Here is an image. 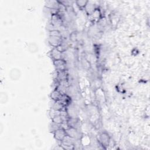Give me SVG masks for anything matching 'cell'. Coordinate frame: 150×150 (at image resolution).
<instances>
[{"label":"cell","instance_id":"3","mask_svg":"<svg viewBox=\"0 0 150 150\" xmlns=\"http://www.w3.org/2000/svg\"><path fill=\"white\" fill-rule=\"evenodd\" d=\"M50 21H51L50 23L52 24V25L53 26H55V27L60 26L62 24V17L57 13L52 14Z\"/></svg>","mask_w":150,"mask_h":150},{"label":"cell","instance_id":"14","mask_svg":"<svg viewBox=\"0 0 150 150\" xmlns=\"http://www.w3.org/2000/svg\"><path fill=\"white\" fill-rule=\"evenodd\" d=\"M62 126H61V124H56L54 122H52V123L50 124V128H51V129H50V131L51 132H54L56 130H57V129L61 128Z\"/></svg>","mask_w":150,"mask_h":150},{"label":"cell","instance_id":"6","mask_svg":"<svg viewBox=\"0 0 150 150\" xmlns=\"http://www.w3.org/2000/svg\"><path fill=\"white\" fill-rule=\"evenodd\" d=\"M53 64L57 71H62L66 70V62L63 59H59L53 61Z\"/></svg>","mask_w":150,"mask_h":150},{"label":"cell","instance_id":"11","mask_svg":"<svg viewBox=\"0 0 150 150\" xmlns=\"http://www.w3.org/2000/svg\"><path fill=\"white\" fill-rule=\"evenodd\" d=\"M52 108L57 111H62L65 109V107L62 104V103L60 101H54V103L52 106Z\"/></svg>","mask_w":150,"mask_h":150},{"label":"cell","instance_id":"4","mask_svg":"<svg viewBox=\"0 0 150 150\" xmlns=\"http://www.w3.org/2000/svg\"><path fill=\"white\" fill-rule=\"evenodd\" d=\"M53 135L54 138L59 141H62L64 137L66 136V129L62 127L57 129V130H56L54 132H53Z\"/></svg>","mask_w":150,"mask_h":150},{"label":"cell","instance_id":"2","mask_svg":"<svg viewBox=\"0 0 150 150\" xmlns=\"http://www.w3.org/2000/svg\"><path fill=\"white\" fill-rule=\"evenodd\" d=\"M66 132L67 135L76 140L80 139V138L82 137L79 129L73 127H68L67 129H66Z\"/></svg>","mask_w":150,"mask_h":150},{"label":"cell","instance_id":"5","mask_svg":"<svg viewBox=\"0 0 150 150\" xmlns=\"http://www.w3.org/2000/svg\"><path fill=\"white\" fill-rule=\"evenodd\" d=\"M62 36H49V43L53 47H58L62 42Z\"/></svg>","mask_w":150,"mask_h":150},{"label":"cell","instance_id":"7","mask_svg":"<svg viewBox=\"0 0 150 150\" xmlns=\"http://www.w3.org/2000/svg\"><path fill=\"white\" fill-rule=\"evenodd\" d=\"M68 78V73L67 70H62L57 71L56 73V80L59 82L63 80H67Z\"/></svg>","mask_w":150,"mask_h":150},{"label":"cell","instance_id":"13","mask_svg":"<svg viewBox=\"0 0 150 150\" xmlns=\"http://www.w3.org/2000/svg\"><path fill=\"white\" fill-rule=\"evenodd\" d=\"M52 121L56 124H62L64 121L63 120L62 117L60 115V112L59 114L58 115H55L54 117H53L52 118Z\"/></svg>","mask_w":150,"mask_h":150},{"label":"cell","instance_id":"1","mask_svg":"<svg viewBox=\"0 0 150 150\" xmlns=\"http://www.w3.org/2000/svg\"><path fill=\"white\" fill-rule=\"evenodd\" d=\"M98 140L100 144L103 146L105 148L110 145V143L111 141V138L108 133H107L106 132H103L99 135Z\"/></svg>","mask_w":150,"mask_h":150},{"label":"cell","instance_id":"9","mask_svg":"<svg viewBox=\"0 0 150 150\" xmlns=\"http://www.w3.org/2000/svg\"><path fill=\"white\" fill-rule=\"evenodd\" d=\"M50 56L53 59V61L62 59V52L59 50L56 47H53L50 52Z\"/></svg>","mask_w":150,"mask_h":150},{"label":"cell","instance_id":"12","mask_svg":"<svg viewBox=\"0 0 150 150\" xmlns=\"http://www.w3.org/2000/svg\"><path fill=\"white\" fill-rule=\"evenodd\" d=\"M88 1H86V0H78L75 1V3L77 5V6L80 9H85L86 6L87 5L88 3Z\"/></svg>","mask_w":150,"mask_h":150},{"label":"cell","instance_id":"8","mask_svg":"<svg viewBox=\"0 0 150 150\" xmlns=\"http://www.w3.org/2000/svg\"><path fill=\"white\" fill-rule=\"evenodd\" d=\"M64 94H63L61 91H60L57 88L54 90L50 95V97L52 98V100H53L54 101H60L61 100V98L63 97V95Z\"/></svg>","mask_w":150,"mask_h":150},{"label":"cell","instance_id":"10","mask_svg":"<svg viewBox=\"0 0 150 150\" xmlns=\"http://www.w3.org/2000/svg\"><path fill=\"white\" fill-rule=\"evenodd\" d=\"M91 16V19L93 22H98L101 16V13L98 8H96L95 10L90 15Z\"/></svg>","mask_w":150,"mask_h":150}]
</instances>
